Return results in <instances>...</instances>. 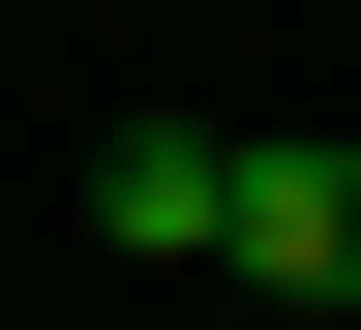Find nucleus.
<instances>
[{"label": "nucleus", "mask_w": 361, "mask_h": 330, "mask_svg": "<svg viewBox=\"0 0 361 330\" xmlns=\"http://www.w3.org/2000/svg\"><path fill=\"white\" fill-rule=\"evenodd\" d=\"M211 270H271V300H361V151H241Z\"/></svg>", "instance_id": "f257e3e1"}, {"label": "nucleus", "mask_w": 361, "mask_h": 330, "mask_svg": "<svg viewBox=\"0 0 361 330\" xmlns=\"http://www.w3.org/2000/svg\"><path fill=\"white\" fill-rule=\"evenodd\" d=\"M211 210H241L211 120H121V151H90V241H121V270H211Z\"/></svg>", "instance_id": "f03ea898"}]
</instances>
